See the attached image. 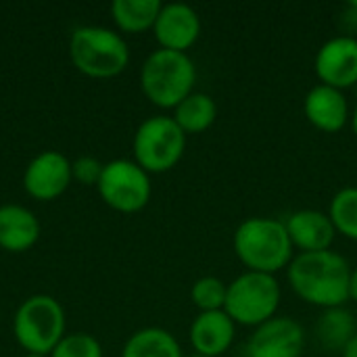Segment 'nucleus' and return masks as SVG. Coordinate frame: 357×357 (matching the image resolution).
I'll return each instance as SVG.
<instances>
[{"label":"nucleus","mask_w":357,"mask_h":357,"mask_svg":"<svg viewBox=\"0 0 357 357\" xmlns=\"http://www.w3.org/2000/svg\"><path fill=\"white\" fill-rule=\"evenodd\" d=\"M293 293L320 310L343 307L349 301L351 266L335 251L299 253L287 268Z\"/></svg>","instance_id":"nucleus-1"},{"label":"nucleus","mask_w":357,"mask_h":357,"mask_svg":"<svg viewBox=\"0 0 357 357\" xmlns=\"http://www.w3.org/2000/svg\"><path fill=\"white\" fill-rule=\"evenodd\" d=\"M232 249L249 272L272 276L289 268L295 257L284 222L266 215L249 218L238 224L232 236Z\"/></svg>","instance_id":"nucleus-2"},{"label":"nucleus","mask_w":357,"mask_h":357,"mask_svg":"<svg viewBox=\"0 0 357 357\" xmlns=\"http://www.w3.org/2000/svg\"><path fill=\"white\" fill-rule=\"evenodd\" d=\"M197 67L186 52L155 50L140 69V88L159 109H176L195 92Z\"/></svg>","instance_id":"nucleus-3"},{"label":"nucleus","mask_w":357,"mask_h":357,"mask_svg":"<svg viewBox=\"0 0 357 357\" xmlns=\"http://www.w3.org/2000/svg\"><path fill=\"white\" fill-rule=\"evenodd\" d=\"M71 63L88 77L109 79L126 71L130 63L128 42L109 27L82 25L69 40Z\"/></svg>","instance_id":"nucleus-4"},{"label":"nucleus","mask_w":357,"mask_h":357,"mask_svg":"<svg viewBox=\"0 0 357 357\" xmlns=\"http://www.w3.org/2000/svg\"><path fill=\"white\" fill-rule=\"evenodd\" d=\"M280 299L282 291L276 276L247 270L228 282L224 312L236 326L257 328L278 316Z\"/></svg>","instance_id":"nucleus-5"},{"label":"nucleus","mask_w":357,"mask_h":357,"mask_svg":"<svg viewBox=\"0 0 357 357\" xmlns=\"http://www.w3.org/2000/svg\"><path fill=\"white\" fill-rule=\"evenodd\" d=\"M13 331L27 354L50 356L65 337V310L50 295H33L19 305Z\"/></svg>","instance_id":"nucleus-6"},{"label":"nucleus","mask_w":357,"mask_h":357,"mask_svg":"<svg viewBox=\"0 0 357 357\" xmlns=\"http://www.w3.org/2000/svg\"><path fill=\"white\" fill-rule=\"evenodd\" d=\"M132 151L134 161L146 174H165L180 163L186 151V134L174 117L155 115L138 126Z\"/></svg>","instance_id":"nucleus-7"},{"label":"nucleus","mask_w":357,"mask_h":357,"mask_svg":"<svg viewBox=\"0 0 357 357\" xmlns=\"http://www.w3.org/2000/svg\"><path fill=\"white\" fill-rule=\"evenodd\" d=\"M98 192L102 201L119 213H136L151 201V174H146L136 161L115 159L105 163L98 180Z\"/></svg>","instance_id":"nucleus-8"},{"label":"nucleus","mask_w":357,"mask_h":357,"mask_svg":"<svg viewBox=\"0 0 357 357\" xmlns=\"http://www.w3.org/2000/svg\"><path fill=\"white\" fill-rule=\"evenodd\" d=\"M314 69L320 84L347 90L357 84V38L341 33L326 40L314 59Z\"/></svg>","instance_id":"nucleus-9"},{"label":"nucleus","mask_w":357,"mask_h":357,"mask_svg":"<svg viewBox=\"0 0 357 357\" xmlns=\"http://www.w3.org/2000/svg\"><path fill=\"white\" fill-rule=\"evenodd\" d=\"M303 349L305 331L289 316H274L253 328L247 341V357H301Z\"/></svg>","instance_id":"nucleus-10"},{"label":"nucleus","mask_w":357,"mask_h":357,"mask_svg":"<svg viewBox=\"0 0 357 357\" xmlns=\"http://www.w3.org/2000/svg\"><path fill=\"white\" fill-rule=\"evenodd\" d=\"M71 180V161L59 151H44L25 167L23 188L36 201H54L69 188Z\"/></svg>","instance_id":"nucleus-11"},{"label":"nucleus","mask_w":357,"mask_h":357,"mask_svg":"<svg viewBox=\"0 0 357 357\" xmlns=\"http://www.w3.org/2000/svg\"><path fill=\"white\" fill-rule=\"evenodd\" d=\"M153 33L163 50L186 52L197 44L201 36V17L188 4L182 2L163 4L155 21Z\"/></svg>","instance_id":"nucleus-12"},{"label":"nucleus","mask_w":357,"mask_h":357,"mask_svg":"<svg viewBox=\"0 0 357 357\" xmlns=\"http://www.w3.org/2000/svg\"><path fill=\"white\" fill-rule=\"evenodd\" d=\"M303 113L307 121L324 134H337L351 121V111L345 92L324 84L314 86L305 94Z\"/></svg>","instance_id":"nucleus-13"},{"label":"nucleus","mask_w":357,"mask_h":357,"mask_svg":"<svg viewBox=\"0 0 357 357\" xmlns=\"http://www.w3.org/2000/svg\"><path fill=\"white\" fill-rule=\"evenodd\" d=\"M284 226L293 249H299V253L328 251L337 236L328 213L318 209H299L284 220Z\"/></svg>","instance_id":"nucleus-14"},{"label":"nucleus","mask_w":357,"mask_h":357,"mask_svg":"<svg viewBox=\"0 0 357 357\" xmlns=\"http://www.w3.org/2000/svg\"><path fill=\"white\" fill-rule=\"evenodd\" d=\"M236 337V324L222 312H201L190 324V345L195 354L207 357L224 356Z\"/></svg>","instance_id":"nucleus-15"},{"label":"nucleus","mask_w":357,"mask_h":357,"mask_svg":"<svg viewBox=\"0 0 357 357\" xmlns=\"http://www.w3.org/2000/svg\"><path fill=\"white\" fill-rule=\"evenodd\" d=\"M40 238L38 218L21 205H0V247L10 253L31 249Z\"/></svg>","instance_id":"nucleus-16"},{"label":"nucleus","mask_w":357,"mask_h":357,"mask_svg":"<svg viewBox=\"0 0 357 357\" xmlns=\"http://www.w3.org/2000/svg\"><path fill=\"white\" fill-rule=\"evenodd\" d=\"M314 335L322 347L331 351H343V347L357 335L356 316L345 305L322 310Z\"/></svg>","instance_id":"nucleus-17"},{"label":"nucleus","mask_w":357,"mask_h":357,"mask_svg":"<svg viewBox=\"0 0 357 357\" xmlns=\"http://www.w3.org/2000/svg\"><path fill=\"white\" fill-rule=\"evenodd\" d=\"M121 357H184L178 339L165 331V328H157V326H149L142 328L138 333H134L126 345Z\"/></svg>","instance_id":"nucleus-18"},{"label":"nucleus","mask_w":357,"mask_h":357,"mask_svg":"<svg viewBox=\"0 0 357 357\" xmlns=\"http://www.w3.org/2000/svg\"><path fill=\"white\" fill-rule=\"evenodd\" d=\"M218 119V105L205 92H192L174 109V121L188 134H201L209 130Z\"/></svg>","instance_id":"nucleus-19"},{"label":"nucleus","mask_w":357,"mask_h":357,"mask_svg":"<svg viewBox=\"0 0 357 357\" xmlns=\"http://www.w3.org/2000/svg\"><path fill=\"white\" fill-rule=\"evenodd\" d=\"M161 6L159 0H115L111 4V17L121 31L142 33L155 27Z\"/></svg>","instance_id":"nucleus-20"},{"label":"nucleus","mask_w":357,"mask_h":357,"mask_svg":"<svg viewBox=\"0 0 357 357\" xmlns=\"http://www.w3.org/2000/svg\"><path fill=\"white\" fill-rule=\"evenodd\" d=\"M328 218L337 234L357 243V186H345L333 197Z\"/></svg>","instance_id":"nucleus-21"},{"label":"nucleus","mask_w":357,"mask_h":357,"mask_svg":"<svg viewBox=\"0 0 357 357\" xmlns=\"http://www.w3.org/2000/svg\"><path fill=\"white\" fill-rule=\"evenodd\" d=\"M228 284L218 276H203L190 289V299L195 307L201 312H222L226 305Z\"/></svg>","instance_id":"nucleus-22"},{"label":"nucleus","mask_w":357,"mask_h":357,"mask_svg":"<svg viewBox=\"0 0 357 357\" xmlns=\"http://www.w3.org/2000/svg\"><path fill=\"white\" fill-rule=\"evenodd\" d=\"M50 357H102V347L88 333H71L59 341Z\"/></svg>","instance_id":"nucleus-23"},{"label":"nucleus","mask_w":357,"mask_h":357,"mask_svg":"<svg viewBox=\"0 0 357 357\" xmlns=\"http://www.w3.org/2000/svg\"><path fill=\"white\" fill-rule=\"evenodd\" d=\"M102 167H105V163H100L94 157H79L71 163V176L79 184L98 186V180L102 176Z\"/></svg>","instance_id":"nucleus-24"},{"label":"nucleus","mask_w":357,"mask_h":357,"mask_svg":"<svg viewBox=\"0 0 357 357\" xmlns=\"http://www.w3.org/2000/svg\"><path fill=\"white\" fill-rule=\"evenodd\" d=\"M349 299L357 303V268H351V278H349Z\"/></svg>","instance_id":"nucleus-25"},{"label":"nucleus","mask_w":357,"mask_h":357,"mask_svg":"<svg viewBox=\"0 0 357 357\" xmlns=\"http://www.w3.org/2000/svg\"><path fill=\"white\" fill-rule=\"evenodd\" d=\"M341 356L343 357H357V335L343 347V351H341Z\"/></svg>","instance_id":"nucleus-26"},{"label":"nucleus","mask_w":357,"mask_h":357,"mask_svg":"<svg viewBox=\"0 0 357 357\" xmlns=\"http://www.w3.org/2000/svg\"><path fill=\"white\" fill-rule=\"evenodd\" d=\"M351 130H354V134H356V138H357V102H356V107H354V111H351Z\"/></svg>","instance_id":"nucleus-27"},{"label":"nucleus","mask_w":357,"mask_h":357,"mask_svg":"<svg viewBox=\"0 0 357 357\" xmlns=\"http://www.w3.org/2000/svg\"><path fill=\"white\" fill-rule=\"evenodd\" d=\"M25 357H46V356H38V354H27Z\"/></svg>","instance_id":"nucleus-28"},{"label":"nucleus","mask_w":357,"mask_h":357,"mask_svg":"<svg viewBox=\"0 0 357 357\" xmlns=\"http://www.w3.org/2000/svg\"><path fill=\"white\" fill-rule=\"evenodd\" d=\"M190 357H207V356H199V354H192V356Z\"/></svg>","instance_id":"nucleus-29"}]
</instances>
